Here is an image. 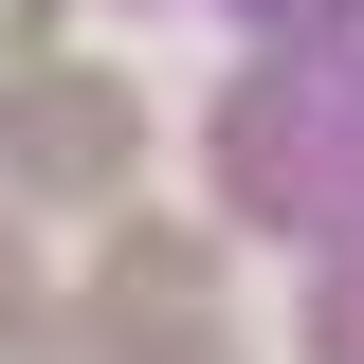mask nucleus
Instances as JSON below:
<instances>
[{
    "instance_id": "obj_1",
    "label": "nucleus",
    "mask_w": 364,
    "mask_h": 364,
    "mask_svg": "<svg viewBox=\"0 0 364 364\" xmlns=\"http://www.w3.org/2000/svg\"><path fill=\"white\" fill-rule=\"evenodd\" d=\"M0 164H37V182H109V164H128V91H91V73H55V55H18V73H0Z\"/></svg>"
},
{
    "instance_id": "obj_2",
    "label": "nucleus",
    "mask_w": 364,
    "mask_h": 364,
    "mask_svg": "<svg viewBox=\"0 0 364 364\" xmlns=\"http://www.w3.org/2000/svg\"><path fill=\"white\" fill-rule=\"evenodd\" d=\"M18 310H37V273H18V237H0V346H18Z\"/></svg>"
}]
</instances>
